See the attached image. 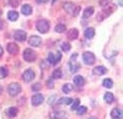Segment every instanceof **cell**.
<instances>
[{
	"label": "cell",
	"mask_w": 123,
	"mask_h": 119,
	"mask_svg": "<svg viewBox=\"0 0 123 119\" xmlns=\"http://www.w3.org/2000/svg\"><path fill=\"white\" fill-rule=\"evenodd\" d=\"M36 27H37V31H39L41 33H47L49 29V22L47 20H39L36 23Z\"/></svg>",
	"instance_id": "cell-1"
},
{
	"label": "cell",
	"mask_w": 123,
	"mask_h": 119,
	"mask_svg": "<svg viewBox=\"0 0 123 119\" xmlns=\"http://www.w3.org/2000/svg\"><path fill=\"white\" fill-rule=\"evenodd\" d=\"M83 60H84V63H85L86 65H92V64L95 63L96 58H95L94 53H91V52H85V53L83 54Z\"/></svg>",
	"instance_id": "cell-2"
},
{
	"label": "cell",
	"mask_w": 123,
	"mask_h": 119,
	"mask_svg": "<svg viewBox=\"0 0 123 119\" xmlns=\"http://www.w3.org/2000/svg\"><path fill=\"white\" fill-rule=\"evenodd\" d=\"M76 54H73L70 58V62H69V69H70V71L71 73H76L79 69H80V64L75 62V59H76Z\"/></svg>",
	"instance_id": "cell-3"
},
{
	"label": "cell",
	"mask_w": 123,
	"mask_h": 119,
	"mask_svg": "<svg viewBox=\"0 0 123 119\" xmlns=\"http://www.w3.org/2000/svg\"><path fill=\"white\" fill-rule=\"evenodd\" d=\"M7 91H9L10 96H16V95L20 93V91H21V86H20L18 84H16V82H12V84L9 85Z\"/></svg>",
	"instance_id": "cell-4"
},
{
	"label": "cell",
	"mask_w": 123,
	"mask_h": 119,
	"mask_svg": "<svg viewBox=\"0 0 123 119\" xmlns=\"http://www.w3.org/2000/svg\"><path fill=\"white\" fill-rule=\"evenodd\" d=\"M60 59H62V54L59 52H55V53H49L48 55V63L50 64H57L60 62Z\"/></svg>",
	"instance_id": "cell-5"
},
{
	"label": "cell",
	"mask_w": 123,
	"mask_h": 119,
	"mask_svg": "<svg viewBox=\"0 0 123 119\" xmlns=\"http://www.w3.org/2000/svg\"><path fill=\"white\" fill-rule=\"evenodd\" d=\"M24 59L26 62H33L36 59V53L32 51V49H25L24 52Z\"/></svg>",
	"instance_id": "cell-6"
},
{
	"label": "cell",
	"mask_w": 123,
	"mask_h": 119,
	"mask_svg": "<svg viewBox=\"0 0 123 119\" xmlns=\"http://www.w3.org/2000/svg\"><path fill=\"white\" fill-rule=\"evenodd\" d=\"M22 79H24V81L25 82H31L35 79V73L33 70H26L22 75Z\"/></svg>",
	"instance_id": "cell-7"
},
{
	"label": "cell",
	"mask_w": 123,
	"mask_h": 119,
	"mask_svg": "<svg viewBox=\"0 0 123 119\" xmlns=\"http://www.w3.org/2000/svg\"><path fill=\"white\" fill-rule=\"evenodd\" d=\"M28 43L32 47H38V45H41V43H42V39H41L38 36H31L30 39H28Z\"/></svg>",
	"instance_id": "cell-8"
},
{
	"label": "cell",
	"mask_w": 123,
	"mask_h": 119,
	"mask_svg": "<svg viewBox=\"0 0 123 119\" xmlns=\"http://www.w3.org/2000/svg\"><path fill=\"white\" fill-rule=\"evenodd\" d=\"M14 38L16 39L17 42H24L26 39V32L25 31H21V29H18L14 33Z\"/></svg>",
	"instance_id": "cell-9"
},
{
	"label": "cell",
	"mask_w": 123,
	"mask_h": 119,
	"mask_svg": "<svg viewBox=\"0 0 123 119\" xmlns=\"http://www.w3.org/2000/svg\"><path fill=\"white\" fill-rule=\"evenodd\" d=\"M44 101V97L43 95H41V93H37L32 97V104L33 106H39V104H42Z\"/></svg>",
	"instance_id": "cell-10"
},
{
	"label": "cell",
	"mask_w": 123,
	"mask_h": 119,
	"mask_svg": "<svg viewBox=\"0 0 123 119\" xmlns=\"http://www.w3.org/2000/svg\"><path fill=\"white\" fill-rule=\"evenodd\" d=\"M79 37V31L76 28H71L69 29L68 32V39H70V41H74V39H76Z\"/></svg>",
	"instance_id": "cell-11"
},
{
	"label": "cell",
	"mask_w": 123,
	"mask_h": 119,
	"mask_svg": "<svg viewBox=\"0 0 123 119\" xmlns=\"http://www.w3.org/2000/svg\"><path fill=\"white\" fill-rule=\"evenodd\" d=\"M111 118L112 119H122V111L121 108H113L111 112Z\"/></svg>",
	"instance_id": "cell-12"
},
{
	"label": "cell",
	"mask_w": 123,
	"mask_h": 119,
	"mask_svg": "<svg viewBox=\"0 0 123 119\" xmlns=\"http://www.w3.org/2000/svg\"><path fill=\"white\" fill-rule=\"evenodd\" d=\"M7 52H9L10 54L15 55V54L18 53V47H17L15 43H9V44H7Z\"/></svg>",
	"instance_id": "cell-13"
},
{
	"label": "cell",
	"mask_w": 123,
	"mask_h": 119,
	"mask_svg": "<svg viewBox=\"0 0 123 119\" xmlns=\"http://www.w3.org/2000/svg\"><path fill=\"white\" fill-rule=\"evenodd\" d=\"M21 12L24 14V15H31L32 14V6L31 5H28V4H25L22 7H21Z\"/></svg>",
	"instance_id": "cell-14"
},
{
	"label": "cell",
	"mask_w": 123,
	"mask_h": 119,
	"mask_svg": "<svg viewBox=\"0 0 123 119\" xmlns=\"http://www.w3.org/2000/svg\"><path fill=\"white\" fill-rule=\"evenodd\" d=\"M106 73H107V69L105 66H96L94 69V74L95 75H104Z\"/></svg>",
	"instance_id": "cell-15"
},
{
	"label": "cell",
	"mask_w": 123,
	"mask_h": 119,
	"mask_svg": "<svg viewBox=\"0 0 123 119\" xmlns=\"http://www.w3.org/2000/svg\"><path fill=\"white\" fill-rule=\"evenodd\" d=\"M85 37L87 38V39H91V38H94V36H95V29L92 28V27H89V28H86L85 29Z\"/></svg>",
	"instance_id": "cell-16"
},
{
	"label": "cell",
	"mask_w": 123,
	"mask_h": 119,
	"mask_svg": "<svg viewBox=\"0 0 123 119\" xmlns=\"http://www.w3.org/2000/svg\"><path fill=\"white\" fill-rule=\"evenodd\" d=\"M74 84H75L76 86H84V85H85L84 77H83V76H80V75L75 76V77H74Z\"/></svg>",
	"instance_id": "cell-17"
},
{
	"label": "cell",
	"mask_w": 123,
	"mask_h": 119,
	"mask_svg": "<svg viewBox=\"0 0 123 119\" xmlns=\"http://www.w3.org/2000/svg\"><path fill=\"white\" fill-rule=\"evenodd\" d=\"M65 117H67V114L65 113H63V112H55V113H52L50 114V118L52 119H65Z\"/></svg>",
	"instance_id": "cell-18"
},
{
	"label": "cell",
	"mask_w": 123,
	"mask_h": 119,
	"mask_svg": "<svg viewBox=\"0 0 123 119\" xmlns=\"http://www.w3.org/2000/svg\"><path fill=\"white\" fill-rule=\"evenodd\" d=\"M63 7H64V10H65L67 12H70V14H73L74 9H75V6H74V4H73V3H65Z\"/></svg>",
	"instance_id": "cell-19"
},
{
	"label": "cell",
	"mask_w": 123,
	"mask_h": 119,
	"mask_svg": "<svg viewBox=\"0 0 123 119\" xmlns=\"http://www.w3.org/2000/svg\"><path fill=\"white\" fill-rule=\"evenodd\" d=\"M92 14H94V7H92V6H90V7H86V9L84 10V18H87V17H90Z\"/></svg>",
	"instance_id": "cell-20"
},
{
	"label": "cell",
	"mask_w": 123,
	"mask_h": 119,
	"mask_svg": "<svg viewBox=\"0 0 123 119\" xmlns=\"http://www.w3.org/2000/svg\"><path fill=\"white\" fill-rule=\"evenodd\" d=\"M62 90H63L64 93H69V92L73 91V85L71 84H64L63 87H62Z\"/></svg>",
	"instance_id": "cell-21"
},
{
	"label": "cell",
	"mask_w": 123,
	"mask_h": 119,
	"mask_svg": "<svg viewBox=\"0 0 123 119\" xmlns=\"http://www.w3.org/2000/svg\"><path fill=\"white\" fill-rule=\"evenodd\" d=\"M105 101L107 102V103H112L115 101V96L112 95L111 92H106L105 93Z\"/></svg>",
	"instance_id": "cell-22"
},
{
	"label": "cell",
	"mask_w": 123,
	"mask_h": 119,
	"mask_svg": "<svg viewBox=\"0 0 123 119\" xmlns=\"http://www.w3.org/2000/svg\"><path fill=\"white\" fill-rule=\"evenodd\" d=\"M17 17H18V14H17L16 11H10V12L7 14V18L10 20V21H16Z\"/></svg>",
	"instance_id": "cell-23"
},
{
	"label": "cell",
	"mask_w": 123,
	"mask_h": 119,
	"mask_svg": "<svg viewBox=\"0 0 123 119\" xmlns=\"http://www.w3.org/2000/svg\"><path fill=\"white\" fill-rule=\"evenodd\" d=\"M57 102H59L60 104H71V102H73V98L64 97V98H60V100H58Z\"/></svg>",
	"instance_id": "cell-24"
},
{
	"label": "cell",
	"mask_w": 123,
	"mask_h": 119,
	"mask_svg": "<svg viewBox=\"0 0 123 119\" xmlns=\"http://www.w3.org/2000/svg\"><path fill=\"white\" fill-rule=\"evenodd\" d=\"M7 114H9V117H10V118H15V117L17 115V108L11 107V108H10V109L7 111Z\"/></svg>",
	"instance_id": "cell-25"
},
{
	"label": "cell",
	"mask_w": 123,
	"mask_h": 119,
	"mask_svg": "<svg viewBox=\"0 0 123 119\" xmlns=\"http://www.w3.org/2000/svg\"><path fill=\"white\" fill-rule=\"evenodd\" d=\"M76 113L79 114V115H83V114H85L86 113V111H87V108L85 107V106H80V107H78L76 108Z\"/></svg>",
	"instance_id": "cell-26"
},
{
	"label": "cell",
	"mask_w": 123,
	"mask_h": 119,
	"mask_svg": "<svg viewBox=\"0 0 123 119\" xmlns=\"http://www.w3.org/2000/svg\"><path fill=\"white\" fill-rule=\"evenodd\" d=\"M65 29H67L65 25H57L55 26V32H58V33H63Z\"/></svg>",
	"instance_id": "cell-27"
},
{
	"label": "cell",
	"mask_w": 123,
	"mask_h": 119,
	"mask_svg": "<svg viewBox=\"0 0 123 119\" xmlns=\"http://www.w3.org/2000/svg\"><path fill=\"white\" fill-rule=\"evenodd\" d=\"M102 84H104V86H105L106 88H111L112 86H113V82H112V80H110V79H105Z\"/></svg>",
	"instance_id": "cell-28"
},
{
	"label": "cell",
	"mask_w": 123,
	"mask_h": 119,
	"mask_svg": "<svg viewBox=\"0 0 123 119\" xmlns=\"http://www.w3.org/2000/svg\"><path fill=\"white\" fill-rule=\"evenodd\" d=\"M62 70L60 69H55V70L53 71V79H60L62 77Z\"/></svg>",
	"instance_id": "cell-29"
},
{
	"label": "cell",
	"mask_w": 123,
	"mask_h": 119,
	"mask_svg": "<svg viewBox=\"0 0 123 119\" xmlns=\"http://www.w3.org/2000/svg\"><path fill=\"white\" fill-rule=\"evenodd\" d=\"M7 76V70H6V68L1 66L0 68V79H4Z\"/></svg>",
	"instance_id": "cell-30"
},
{
	"label": "cell",
	"mask_w": 123,
	"mask_h": 119,
	"mask_svg": "<svg viewBox=\"0 0 123 119\" xmlns=\"http://www.w3.org/2000/svg\"><path fill=\"white\" fill-rule=\"evenodd\" d=\"M20 1H21V0H9L10 5H12L14 7H16L17 5H20Z\"/></svg>",
	"instance_id": "cell-31"
},
{
	"label": "cell",
	"mask_w": 123,
	"mask_h": 119,
	"mask_svg": "<svg viewBox=\"0 0 123 119\" xmlns=\"http://www.w3.org/2000/svg\"><path fill=\"white\" fill-rule=\"evenodd\" d=\"M79 104H80V101H79V98H78V100H75V101H74L73 106H71V109H73V111H75L76 108L79 107Z\"/></svg>",
	"instance_id": "cell-32"
},
{
	"label": "cell",
	"mask_w": 123,
	"mask_h": 119,
	"mask_svg": "<svg viewBox=\"0 0 123 119\" xmlns=\"http://www.w3.org/2000/svg\"><path fill=\"white\" fill-rule=\"evenodd\" d=\"M62 49L65 51V52H68L69 49H70V44L69 43H62Z\"/></svg>",
	"instance_id": "cell-33"
},
{
	"label": "cell",
	"mask_w": 123,
	"mask_h": 119,
	"mask_svg": "<svg viewBox=\"0 0 123 119\" xmlns=\"http://www.w3.org/2000/svg\"><path fill=\"white\" fill-rule=\"evenodd\" d=\"M32 90H33L35 92H37V91H39V90H41V84H39V82H37V84H35V85L32 86Z\"/></svg>",
	"instance_id": "cell-34"
},
{
	"label": "cell",
	"mask_w": 123,
	"mask_h": 119,
	"mask_svg": "<svg viewBox=\"0 0 123 119\" xmlns=\"http://www.w3.org/2000/svg\"><path fill=\"white\" fill-rule=\"evenodd\" d=\"M57 101H58L57 96H52V97H50V100H49V104H53V103L57 102Z\"/></svg>",
	"instance_id": "cell-35"
},
{
	"label": "cell",
	"mask_w": 123,
	"mask_h": 119,
	"mask_svg": "<svg viewBox=\"0 0 123 119\" xmlns=\"http://www.w3.org/2000/svg\"><path fill=\"white\" fill-rule=\"evenodd\" d=\"M110 3H111V0H101L100 5H101V6H105V5H107V4H110Z\"/></svg>",
	"instance_id": "cell-36"
},
{
	"label": "cell",
	"mask_w": 123,
	"mask_h": 119,
	"mask_svg": "<svg viewBox=\"0 0 123 119\" xmlns=\"http://www.w3.org/2000/svg\"><path fill=\"white\" fill-rule=\"evenodd\" d=\"M74 10H75V11H73V15H74V16H78V14L80 12V6H78V7H75Z\"/></svg>",
	"instance_id": "cell-37"
},
{
	"label": "cell",
	"mask_w": 123,
	"mask_h": 119,
	"mask_svg": "<svg viewBox=\"0 0 123 119\" xmlns=\"http://www.w3.org/2000/svg\"><path fill=\"white\" fill-rule=\"evenodd\" d=\"M47 86H48V87H53V81H52V80H48V81H47Z\"/></svg>",
	"instance_id": "cell-38"
},
{
	"label": "cell",
	"mask_w": 123,
	"mask_h": 119,
	"mask_svg": "<svg viewBox=\"0 0 123 119\" xmlns=\"http://www.w3.org/2000/svg\"><path fill=\"white\" fill-rule=\"evenodd\" d=\"M48 1V0H37V3H39V4H46Z\"/></svg>",
	"instance_id": "cell-39"
},
{
	"label": "cell",
	"mask_w": 123,
	"mask_h": 119,
	"mask_svg": "<svg viewBox=\"0 0 123 119\" xmlns=\"http://www.w3.org/2000/svg\"><path fill=\"white\" fill-rule=\"evenodd\" d=\"M3 55V48H1V45H0V57Z\"/></svg>",
	"instance_id": "cell-40"
},
{
	"label": "cell",
	"mask_w": 123,
	"mask_h": 119,
	"mask_svg": "<svg viewBox=\"0 0 123 119\" xmlns=\"http://www.w3.org/2000/svg\"><path fill=\"white\" fill-rule=\"evenodd\" d=\"M1 92H3V87L0 86V95H1Z\"/></svg>",
	"instance_id": "cell-41"
},
{
	"label": "cell",
	"mask_w": 123,
	"mask_h": 119,
	"mask_svg": "<svg viewBox=\"0 0 123 119\" xmlns=\"http://www.w3.org/2000/svg\"><path fill=\"white\" fill-rule=\"evenodd\" d=\"M89 119H97V118H95V117H90Z\"/></svg>",
	"instance_id": "cell-42"
},
{
	"label": "cell",
	"mask_w": 123,
	"mask_h": 119,
	"mask_svg": "<svg viewBox=\"0 0 123 119\" xmlns=\"http://www.w3.org/2000/svg\"><path fill=\"white\" fill-rule=\"evenodd\" d=\"M3 15V11H1V10H0V16H1Z\"/></svg>",
	"instance_id": "cell-43"
},
{
	"label": "cell",
	"mask_w": 123,
	"mask_h": 119,
	"mask_svg": "<svg viewBox=\"0 0 123 119\" xmlns=\"http://www.w3.org/2000/svg\"><path fill=\"white\" fill-rule=\"evenodd\" d=\"M55 1H57V0H53V3H55Z\"/></svg>",
	"instance_id": "cell-44"
}]
</instances>
